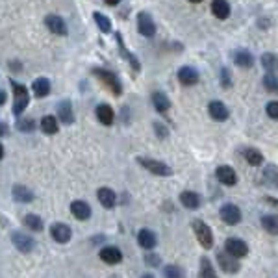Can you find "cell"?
<instances>
[{"label":"cell","instance_id":"cell-1","mask_svg":"<svg viewBox=\"0 0 278 278\" xmlns=\"http://www.w3.org/2000/svg\"><path fill=\"white\" fill-rule=\"evenodd\" d=\"M93 74L100 80V82L110 89V91L114 93L115 97H119L121 93H123V85H121V80L115 76L112 71H108V69H100V67H95L93 69Z\"/></svg>","mask_w":278,"mask_h":278},{"label":"cell","instance_id":"cell-2","mask_svg":"<svg viewBox=\"0 0 278 278\" xmlns=\"http://www.w3.org/2000/svg\"><path fill=\"white\" fill-rule=\"evenodd\" d=\"M11 87H13V95H15V102H13V115H19L26 110V106L30 102V95H28V89H26V85H22V83L15 82V80H11Z\"/></svg>","mask_w":278,"mask_h":278},{"label":"cell","instance_id":"cell-3","mask_svg":"<svg viewBox=\"0 0 278 278\" xmlns=\"http://www.w3.org/2000/svg\"><path fill=\"white\" fill-rule=\"evenodd\" d=\"M137 164L141 165L143 169H147L148 173H152V175H158V176L173 175V169H171L169 165L164 164V162H158V160H152V158H143V156H139V158H137Z\"/></svg>","mask_w":278,"mask_h":278},{"label":"cell","instance_id":"cell-4","mask_svg":"<svg viewBox=\"0 0 278 278\" xmlns=\"http://www.w3.org/2000/svg\"><path fill=\"white\" fill-rule=\"evenodd\" d=\"M193 232H195L198 243H200L204 248L213 247V234H212V228L208 227L204 221H200V219L193 221Z\"/></svg>","mask_w":278,"mask_h":278},{"label":"cell","instance_id":"cell-5","mask_svg":"<svg viewBox=\"0 0 278 278\" xmlns=\"http://www.w3.org/2000/svg\"><path fill=\"white\" fill-rule=\"evenodd\" d=\"M225 248H227V254H230L236 260L245 258L248 254V245L239 237H228L227 243H225Z\"/></svg>","mask_w":278,"mask_h":278},{"label":"cell","instance_id":"cell-6","mask_svg":"<svg viewBox=\"0 0 278 278\" xmlns=\"http://www.w3.org/2000/svg\"><path fill=\"white\" fill-rule=\"evenodd\" d=\"M50 236L52 239L56 241V243H69L72 237V232H71V227L69 225H65V223H54L50 227Z\"/></svg>","mask_w":278,"mask_h":278},{"label":"cell","instance_id":"cell-7","mask_svg":"<svg viewBox=\"0 0 278 278\" xmlns=\"http://www.w3.org/2000/svg\"><path fill=\"white\" fill-rule=\"evenodd\" d=\"M217 263H219V267L223 269L225 273H228V275H236L237 271L241 269L239 260L232 258L230 254H227V252H219V254H217Z\"/></svg>","mask_w":278,"mask_h":278},{"label":"cell","instance_id":"cell-8","mask_svg":"<svg viewBox=\"0 0 278 278\" xmlns=\"http://www.w3.org/2000/svg\"><path fill=\"white\" fill-rule=\"evenodd\" d=\"M11 243L19 252H24V254L33 250V239L30 236H26V234H22V232H13L11 234Z\"/></svg>","mask_w":278,"mask_h":278},{"label":"cell","instance_id":"cell-9","mask_svg":"<svg viewBox=\"0 0 278 278\" xmlns=\"http://www.w3.org/2000/svg\"><path fill=\"white\" fill-rule=\"evenodd\" d=\"M219 215L221 219L227 223V225H237L239 221H241V210L236 206V204H232V202H228L225 206L221 208V212H219Z\"/></svg>","mask_w":278,"mask_h":278},{"label":"cell","instance_id":"cell-10","mask_svg":"<svg viewBox=\"0 0 278 278\" xmlns=\"http://www.w3.org/2000/svg\"><path fill=\"white\" fill-rule=\"evenodd\" d=\"M137 30H139V33L145 35V37H152L156 33V24L148 13L141 11V13L137 15Z\"/></svg>","mask_w":278,"mask_h":278},{"label":"cell","instance_id":"cell-11","mask_svg":"<svg viewBox=\"0 0 278 278\" xmlns=\"http://www.w3.org/2000/svg\"><path fill=\"white\" fill-rule=\"evenodd\" d=\"M215 176H217V180L225 185H236L237 184L236 171H234L230 165H221V167H217Z\"/></svg>","mask_w":278,"mask_h":278},{"label":"cell","instance_id":"cell-12","mask_svg":"<svg viewBox=\"0 0 278 278\" xmlns=\"http://www.w3.org/2000/svg\"><path fill=\"white\" fill-rule=\"evenodd\" d=\"M98 258L102 260L104 263H108V265H117V263L123 262V252L117 247H104L98 252Z\"/></svg>","mask_w":278,"mask_h":278},{"label":"cell","instance_id":"cell-13","mask_svg":"<svg viewBox=\"0 0 278 278\" xmlns=\"http://www.w3.org/2000/svg\"><path fill=\"white\" fill-rule=\"evenodd\" d=\"M208 112H210V117L213 121H227L228 117H230L228 108L221 100H212V102L208 104Z\"/></svg>","mask_w":278,"mask_h":278},{"label":"cell","instance_id":"cell-14","mask_svg":"<svg viewBox=\"0 0 278 278\" xmlns=\"http://www.w3.org/2000/svg\"><path fill=\"white\" fill-rule=\"evenodd\" d=\"M45 24H47V28L52 33H56V35H67V26H65L62 17H58V15H47L45 17Z\"/></svg>","mask_w":278,"mask_h":278},{"label":"cell","instance_id":"cell-15","mask_svg":"<svg viewBox=\"0 0 278 278\" xmlns=\"http://www.w3.org/2000/svg\"><path fill=\"white\" fill-rule=\"evenodd\" d=\"M97 119H98V123L104 124V126L114 124V121H115L114 108L108 106V104H98V106H97Z\"/></svg>","mask_w":278,"mask_h":278},{"label":"cell","instance_id":"cell-16","mask_svg":"<svg viewBox=\"0 0 278 278\" xmlns=\"http://www.w3.org/2000/svg\"><path fill=\"white\" fill-rule=\"evenodd\" d=\"M11 195L13 198L17 200V202H32L35 195H33V191H32L30 187H26V185L22 184H15L11 187Z\"/></svg>","mask_w":278,"mask_h":278},{"label":"cell","instance_id":"cell-17","mask_svg":"<svg viewBox=\"0 0 278 278\" xmlns=\"http://www.w3.org/2000/svg\"><path fill=\"white\" fill-rule=\"evenodd\" d=\"M71 213L74 215V219H78V221H87L89 217H91V208L87 202H83V200H74L71 204Z\"/></svg>","mask_w":278,"mask_h":278},{"label":"cell","instance_id":"cell-18","mask_svg":"<svg viewBox=\"0 0 278 278\" xmlns=\"http://www.w3.org/2000/svg\"><path fill=\"white\" fill-rule=\"evenodd\" d=\"M232 58H234V63H236L237 67H243V69H248V67L254 65V58H252V54H250L247 49H237V50H234Z\"/></svg>","mask_w":278,"mask_h":278},{"label":"cell","instance_id":"cell-19","mask_svg":"<svg viewBox=\"0 0 278 278\" xmlns=\"http://www.w3.org/2000/svg\"><path fill=\"white\" fill-rule=\"evenodd\" d=\"M97 198H98V202H100L104 208H108V210H112V208L117 204V195H115L114 189H110V187H100L98 193H97Z\"/></svg>","mask_w":278,"mask_h":278},{"label":"cell","instance_id":"cell-20","mask_svg":"<svg viewBox=\"0 0 278 278\" xmlns=\"http://www.w3.org/2000/svg\"><path fill=\"white\" fill-rule=\"evenodd\" d=\"M178 80H180L182 85H195V83L198 82V72H196V69H193V67L185 65V67H182V69L178 71Z\"/></svg>","mask_w":278,"mask_h":278},{"label":"cell","instance_id":"cell-21","mask_svg":"<svg viewBox=\"0 0 278 278\" xmlns=\"http://www.w3.org/2000/svg\"><path fill=\"white\" fill-rule=\"evenodd\" d=\"M58 119L63 124H72L74 123V112H72L71 100H63L58 104Z\"/></svg>","mask_w":278,"mask_h":278},{"label":"cell","instance_id":"cell-22","mask_svg":"<svg viewBox=\"0 0 278 278\" xmlns=\"http://www.w3.org/2000/svg\"><path fill=\"white\" fill-rule=\"evenodd\" d=\"M137 241H139V245L143 248H154L156 243H158V239H156V234L152 230H148V228H143V230H139V234H137Z\"/></svg>","mask_w":278,"mask_h":278},{"label":"cell","instance_id":"cell-23","mask_svg":"<svg viewBox=\"0 0 278 278\" xmlns=\"http://www.w3.org/2000/svg\"><path fill=\"white\" fill-rule=\"evenodd\" d=\"M212 13L215 15L217 19L225 21V19H228V15H230V4H228L227 0H213L212 2Z\"/></svg>","mask_w":278,"mask_h":278},{"label":"cell","instance_id":"cell-24","mask_svg":"<svg viewBox=\"0 0 278 278\" xmlns=\"http://www.w3.org/2000/svg\"><path fill=\"white\" fill-rule=\"evenodd\" d=\"M180 202L187 210H196V208L200 206V195L195 193V191H184L180 195Z\"/></svg>","mask_w":278,"mask_h":278},{"label":"cell","instance_id":"cell-25","mask_svg":"<svg viewBox=\"0 0 278 278\" xmlns=\"http://www.w3.org/2000/svg\"><path fill=\"white\" fill-rule=\"evenodd\" d=\"M152 104H154L156 112H160V114H167L169 108H171V100H169L167 95H164L162 91L152 93Z\"/></svg>","mask_w":278,"mask_h":278},{"label":"cell","instance_id":"cell-26","mask_svg":"<svg viewBox=\"0 0 278 278\" xmlns=\"http://www.w3.org/2000/svg\"><path fill=\"white\" fill-rule=\"evenodd\" d=\"M32 89H33V95L37 97V98H43V97H47L49 93H50V82L47 80V78H37V80H33L32 83Z\"/></svg>","mask_w":278,"mask_h":278},{"label":"cell","instance_id":"cell-27","mask_svg":"<svg viewBox=\"0 0 278 278\" xmlns=\"http://www.w3.org/2000/svg\"><path fill=\"white\" fill-rule=\"evenodd\" d=\"M115 39H117V43H119V50H121V54H123L128 62H130V65L134 67L135 71H139V69H141V65H139L137 58H135L132 52L126 50V47H124V41H123V37H121V33H115Z\"/></svg>","mask_w":278,"mask_h":278},{"label":"cell","instance_id":"cell-28","mask_svg":"<svg viewBox=\"0 0 278 278\" xmlns=\"http://www.w3.org/2000/svg\"><path fill=\"white\" fill-rule=\"evenodd\" d=\"M41 130L45 134H58V130H60V124H58V119L56 117H52V115H45L41 119Z\"/></svg>","mask_w":278,"mask_h":278},{"label":"cell","instance_id":"cell-29","mask_svg":"<svg viewBox=\"0 0 278 278\" xmlns=\"http://www.w3.org/2000/svg\"><path fill=\"white\" fill-rule=\"evenodd\" d=\"M262 67H263L267 72H271V74H275V72L278 71V56L277 54H271V52L263 54V56H262Z\"/></svg>","mask_w":278,"mask_h":278},{"label":"cell","instance_id":"cell-30","mask_svg":"<svg viewBox=\"0 0 278 278\" xmlns=\"http://www.w3.org/2000/svg\"><path fill=\"white\" fill-rule=\"evenodd\" d=\"M263 182L269 187H278V171L275 165H267L263 169Z\"/></svg>","mask_w":278,"mask_h":278},{"label":"cell","instance_id":"cell-31","mask_svg":"<svg viewBox=\"0 0 278 278\" xmlns=\"http://www.w3.org/2000/svg\"><path fill=\"white\" fill-rule=\"evenodd\" d=\"M198 278H217V273L212 262L208 258H202L200 260V269H198Z\"/></svg>","mask_w":278,"mask_h":278},{"label":"cell","instance_id":"cell-32","mask_svg":"<svg viewBox=\"0 0 278 278\" xmlns=\"http://www.w3.org/2000/svg\"><path fill=\"white\" fill-rule=\"evenodd\" d=\"M24 227L33 230V232H41L43 228V219L39 215H35V213H28V215L24 217Z\"/></svg>","mask_w":278,"mask_h":278},{"label":"cell","instance_id":"cell-33","mask_svg":"<svg viewBox=\"0 0 278 278\" xmlns=\"http://www.w3.org/2000/svg\"><path fill=\"white\" fill-rule=\"evenodd\" d=\"M262 227L265 228L269 234L277 236L278 234V217L277 215H263L262 217Z\"/></svg>","mask_w":278,"mask_h":278},{"label":"cell","instance_id":"cell-34","mask_svg":"<svg viewBox=\"0 0 278 278\" xmlns=\"http://www.w3.org/2000/svg\"><path fill=\"white\" fill-rule=\"evenodd\" d=\"M93 19L98 24V28H100L102 33H110V32H112V21H110L106 15H102L100 11H95V13H93Z\"/></svg>","mask_w":278,"mask_h":278},{"label":"cell","instance_id":"cell-35","mask_svg":"<svg viewBox=\"0 0 278 278\" xmlns=\"http://www.w3.org/2000/svg\"><path fill=\"white\" fill-rule=\"evenodd\" d=\"M243 156H245V160H247L248 164L254 165V167L262 165V162H263V156H262V152L256 150V148H247V150L243 152Z\"/></svg>","mask_w":278,"mask_h":278},{"label":"cell","instance_id":"cell-36","mask_svg":"<svg viewBox=\"0 0 278 278\" xmlns=\"http://www.w3.org/2000/svg\"><path fill=\"white\" fill-rule=\"evenodd\" d=\"M263 87H265L269 93H278V76L277 74L267 72V74L263 76Z\"/></svg>","mask_w":278,"mask_h":278},{"label":"cell","instance_id":"cell-37","mask_svg":"<svg viewBox=\"0 0 278 278\" xmlns=\"http://www.w3.org/2000/svg\"><path fill=\"white\" fill-rule=\"evenodd\" d=\"M17 130H19V132H26V134H30V132L35 130V121L30 119V117L19 119V121H17Z\"/></svg>","mask_w":278,"mask_h":278},{"label":"cell","instance_id":"cell-38","mask_svg":"<svg viewBox=\"0 0 278 278\" xmlns=\"http://www.w3.org/2000/svg\"><path fill=\"white\" fill-rule=\"evenodd\" d=\"M164 277L165 278H184V269L178 267V265H167L164 269Z\"/></svg>","mask_w":278,"mask_h":278},{"label":"cell","instance_id":"cell-39","mask_svg":"<svg viewBox=\"0 0 278 278\" xmlns=\"http://www.w3.org/2000/svg\"><path fill=\"white\" fill-rule=\"evenodd\" d=\"M265 112H267V115L271 119H278V102L277 100L269 102L267 106H265Z\"/></svg>","mask_w":278,"mask_h":278},{"label":"cell","instance_id":"cell-40","mask_svg":"<svg viewBox=\"0 0 278 278\" xmlns=\"http://www.w3.org/2000/svg\"><path fill=\"white\" fill-rule=\"evenodd\" d=\"M154 132H156V135H158L160 139H165V137L169 135V130H167L162 123H154Z\"/></svg>","mask_w":278,"mask_h":278},{"label":"cell","instance_id":"cell-41","mask_svg":"<svg viewBox=\"0 0 278 278\" xmlns=\"http://www.w3.org/2000/svg\"><path fill=\"white\" fill-rule=\"evenodd\" d=\"M221 83H223V87H230V85H232V76H230V71H228V69H223V71H221Z\"/></svg>","mask_w":278,"mask_h":278},{"label":"cell","instance_id":"cell-42","mask_svg":"<svg viewBox=\"0 0 278 278\" xmlns=\"http://www.w3.org/2000/svg\"><path fill=\"white\" fill-rule=\"evenodd\" d=\"M145 263L150 265V267H158L160 265V256L158 254H147L145 256Z\"/></svg>","mask_w":278,"mask_h":278},{"label":"cell","instance_id":"cell-43","mask_svg":"<svg viewBox=\"0 0 278 278\" xmlns=\"http://www.w3.org/2000/svg\"><path fill=\"white\" fill-rule=\"evenodd\" d=\"M10 134V128L6 123H0V135H8Z\"/></svg>","mask_w":278,"mask_h":278},{"label":"cell","instance_id":"cell-44","mask_svg":"<svg viewBox=\"0 0 278 278\" xmlns=\"http://www.w3.org/2000/svg\"><path fill=\"white\" fill-rule=\"evenodd\" d=\"M10 67H11V71H22V65H21V63H17L15 60H13V62H10Z\"/></svg>","mask_w":278,"mask_h":278},{"label":"cell","instance_id":"cell-45","mask_svg":"<svg viewBox=\"0 0 278 278\" xmlns=\"http://www.w3.org/2000/svg\"><path fill=\"white\" fill-rule=\"evenodd\" d=\"M265 200H267V202H269V204H271V206L278 208V200H277V198H273V196H265Z\"/></svg>","mask_w":278,"mask_h":278},{"label":"cell","instance_id":"cell-46","mask_svg":"<svg viewBox=\"0 0 278 278\" xmlns=\"http://www.w3.org/2000/svg\"><path fill=\"white\" fill-rule=\"evenodd\" d=\"M104 2H106L108 6H117V4L121 2V0H104Z\"/></svg>","mask_w":278,"mask_h":278},{"label":"cell","instance_id":"cell-47","mask_svg":"<svg viewBox=\"0 0 278 278\" xmlns=\"http://www.w3.org/2000/svg\"><path fill=\"white\" fill-rule=\"evenodd\" d=\"M4 102H6V93L0 89V106H2Z\"/></svg>","mask_w":278,"mask_h":278},{"label":"cell","instance_id":"cell-48","mask_svg":"<svg viewBox=\"0 0 278 278\" xmlns=\"http://www.w3.org/2000/svg\"><path fill=\"white\" fill-rule=\"evenodd\" d=\"M4 158V147H2V143H0V160Z\"/></svg>","mask_w":278,"mask_h":278},{"label":"cell","instance_id":"cell-49","mask_svg":"<svg viewBox=\"0 0 278 278\" xmlns=\"http://www.w3.org/2000/svg\"><path fill=\"white\" fill-rule=\"evenodd\" d=\"M141 278H154V277H152L150 273H147V275H143V277H141Z\"/></svg>","mask_w":278,"mask_h":278},{"label":"cell","instance_id":"cell-50","mask_svg":"<svg viewBox=\"0 0 278 278\" xmlns=\"http://www.w3.org/2000/svg\"><path fill=\"white\" fill-rule=\"evenodd\" d=\"M189 2H193V4H198V2H202V0H189Z\"/></svg>","mask_w":278,"mask_h":278}]
</instances>
